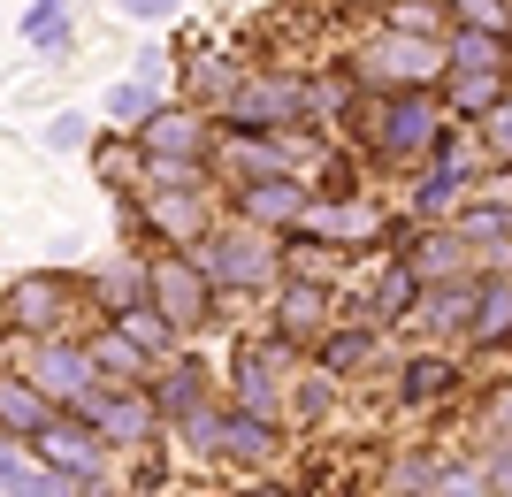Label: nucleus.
Listing matches in <instances>:
<instances>
[{"label": "nucleus", "instance_id": "obj_20", "mask_svg": "<svg viewBox=\"0 0 512 497\" xmlns=\"http://www.w3.org/2000/svg\"><path fill=\"white\" fill-rule=\"evenodd\" d=\"M375 352V329H329L321 337V375H352Z\"/></svg>", "mask_w": 512, "mask_h": 497}, {"label": "nucleus", "instance_id": "obj_33", "mask_svg": "<svg viewBox=\"0 0 512 497\" xmlns=\"http://www.w3.org/2000/svg\"><path fill=\"white\" fill-rule=\"evenodd\" d=\"M436 497H490V482H482V467H436Z\"/></svg>", "mask_w": 512, "mask_h": 497}, {"label": "nucleus", "instance_id": "obj_31", "mask_svg": "<svg viewBox=\"0 0 512 497\" xmlns=\"http://www.w3.org/2000/svg\"><path fill=\"white\" fill-rule=\"evenodd\" d=\"M451 8H459L467 31H497V39L512 31V8H505V0H451Z\"/></svg>", "mask_w": 512, "mask_h": 497}, {"label": "nucleus", "instance_id": "obj_27", "mask_svg": "<svg viewBox=\"0 0 512 497\" xmlns=\"http://www.w3.org/2000/svg\"><path fill=\"white\" fill-rule=\"evenodd\" d=\"M199 390H207V383H199V368H192V360H176L169 383H161V398H153V413H192Z\"/></svg>", "mask_w": 512, "mask_h": 497}, {"label": "nucleus", "instance_id": "obj_8", "mask_svg": "<svg viewBox=\"0 0 512 497\" xmlns=\"http://www.w3.org/2000/svg\"><path fill=\"white\" fill-rule=\"evenodd\" d=\"M31 444H39V459L54 467V475H69V482H100V436H92V429H77V421H62V413H54V421H46Z\"/></svg>", "mask_w": 512, "mask_h": 497}, {"label": "nucleus", "instance_id": "obj_17", "mask_svg": "<svg viewBox=\"0 0 512 497\" xmlns=\"http://www.w3.org/2000/svg\"><path fill=\"white\" fill-rule=\"evenodd\" d=\"M444 69H505V39H497V31H467V23H459V39L444 46Z\"/></svg>", "mask_w": 512, "mask_h": 497}, {"label": "nucleus", "instance_id": "obj_38", "mask_svg": "<svg viewBox=\"0 0 512 497\" xmlns=\"http://www.w3.org/2000/svg\"><path fill=\"white\" fill-rule=\"evenodd\" d=\"M482 482H490V497H512V444L490 459V467H482Z\"/></svg>", "mask_w": 512, "mask_h": 497}, {"label": "nucleus", "instance_id": "obj_36", "mask_svg": "<svg viewBox=\"0 0 512 497\" xmlns=\"http://www.w3.org/2000/svg\"><path fill=\"white\" fill-rule=\"evenodd\" d=\"M8 497H69V482L54 475V467H23V475L8 482Z\"/></svg>", "mask_w": 512, "mask_h": 497}, {"label": "nucleus", "instance_id": "obj_10", "mask_svg": "<svg viewBox=\"0 0 512 497\" xmlns=\"http://www.w3.org/2000/svg\"><path fill=\"white\" fill-rule=\"evenodd\" d=\"M306 199H314V192H306V184H299V176H253V184H245V215H253L260 222V230H283V222H306Z\"/></svg>", "mask_w": 512, "mask_h": 497}, {"label": "nucleus", "instance_id": "obj_13", "mask_svg": "<svg viewBox=\"0 0 512 497\" xmlns=\"http://www.w3.org/2000/svg\"><path fill=\"white\" fill-rule=\"evenodd\" d=\"M31 383H39L46 398H77V390L92 383V352H77V345H46L39 360H31Z\"/></svg>", "mask_w": 512, "mask_h": 497}, {"label": "nucleus", "instance_id": "obj_26", "mask_svg": "<svg viewBox=\"0 0 512 497\" xmlns=\"http://www.w3.org/2000/svg\"><path fill=\"white\" fill-rule=\"evenodd\" d=\"M153 100H161V92H153V85H138V77H130V85H115V92H107V123L138 130V123H146V115H153Z\"/></svg>", "mask_w": 512, "mask_h": 497}, {"label": "nucleus", "instance_id": "obj_5", "mask_svg": "<svg viewBox=\"0 0 512 497\" xmlns=\"http://www.w3.org/2000/svg\"><path fill=\"white\" fill-rule=\"evenodd\" d=\"M436 108H428V92L406 85V92H390L383 115H375V153H390V161H413V153L436 146Z\"/></svg>", "mask_w": 512, "mask_h": 497}, {"label": "nucleus", "instance_id": "obj_6", "mask_svg": "<svg viewBox=\"0 0 512 497\" xmlns=\"http://www.w3.org/2000/svg\"><path fill=\"white\" fill-rule=\"evenodd\" d=\"M360 69L375 85H428V77H444V46L436 39H413V31H383V39L360 54Z\"/></svg>", "mask_w": 512, "mask_h": 497}, {"label": "nucleus", "instance_id": "obj_40", "mask_svg": "<svg viewBox=\"0 0 512 497\" xmlns=\"http://www.w3.org/2000/svg\"><path fill=\"white\" fill-rule=\"evenodd\" d=\"M23 467H31V459H23V452H16V444H8V436H0V490H8V482H16V475H23Z\"/></svg>", "mask_w": 512, "mask_h": 497}, {"label": "nucleus", "instance_id": "obj_14", "mask_svg": "<svg viewBox=\"0 0 512 497\" xmlns=\"http://www.w3.org/2000/svg\"><path fill=\"white\" fill-rule=\"evenodd\" d=\"M276 368H283V345H253L237 360V398H245V413H268V421H276Z\"/></svg>", "mask_w": 512, "mask_h": 497}, {"label": "nucleus", "instance_id": "obj_39", "mask_svg": "<svg viewBox=\"0 0 512 497\" xmlns=\"http://www.w3.org/2000/svg\"><path fill=\"white\" fill-rule=\"evenodd\" d=\"M490 146L512 161V100H497V108H490Z\"/></svg>", "mask_w": 512, "mask_h": 497}, {"label": "nucleus", "instance_id": "obj_4", "mask_svg": "<svg viewBox=\"0 0 512 497\" xmlns=\"http://www.w3.org/2000/svg\"><path fill=\"white\" fill-rule=\"evenodd\" d=\"M146 291H153V306L169 314V329H199V322H207V299H214L207 268H199L192 253H161L146 268Z\"/></svg>", "mask_w": 512, "mask_h": 497}, {"label": "nucleus", "instance_id": "obj_19", "mask_svg": "<svg viewBox=\"0 0 512 497\" xmlns=\"http://www.w3.org/2000/svg\"><path fill=\"white\" fill-rule=\"evenodd\" d=\"M505 329H512V283H490V291H482V306H467V337L497 345Z\"/></svg>", "mask_w": 512, "mask_h": 497}, {"label": "nucleus", "instance_id": "obj_1", "mask_svg": "<svg viewBox=\"0 0 512 497\" xmlns=\"http://www.w3.org/2000/svg\"><path fill=\"white\" fill-rule=\"evenodd\" d=\"M192 444L214 459H230V467H268L276 459V421L268 413H192Z\"/></svg>", "mask_w": 512, "mask_h": 497}, {"label": "nucleus", "instance_id": "obj_35", "mask_svg": "<svg viewBox=\"0 0 512 497\" xmlns=\"http://www.w3.org/2000/svg\"><path fill=\"white\" fill-rule=\"evenodd\" d=\"M497 238H512V215H490V207H482V215L459 222V245H497Z\"/></svg>", "mask_w": 512, "mask_h": 497}, {"label": "nucleus", "instance_id": "obj_9", "mask_svg": "<svg viewBox=\"0 0 512 497\" xmlns=\"http://www.w3.org/2000/svg\"><path fill=\"white\" fill-rule=\"evenodd\" d=\"M138 146L161 153V161H199V153H207V115L199 108H176V115L153 108L146 123H138Z\"/></svg>", "mask_w": 512, "mask_h": 497}, {"label": "nucleus", "instance_id": "obj_28", "mask_svg": "<svg viewBox=\"0 0 512 497\" xmlns=\"http://www.w3.org/2000/svg\"><path fill=\"white\" fill-rule=\"evenodd\" d=\"M459 192H467V176H459V161H444V169H436V176L421 184V192H413V207H421V215H444V207H451Z\"/></svg>", "mask_w": 512, "mask_h": 497}, {"label": "nucleus", "instance_id": "obj_25", "mask_svg": "<svg viewBox=\"0 0 512 497\" xmlns=\"http://www.w3.org/2000/svg\"><path fill=\"white\" fill-rule=\"evenodd\" d=\"M413 299H421V276H413V268H390L383 291H375V322H398V314H413Z\"/></svg>", "mask_w": 512, "mask_h": 497}, {"label": "nucleus", "instance_id": "obj_24", "mask_svg": "<svg viewBox=\"0 0 512 497\" xmlns=\"http://www.w3.org/2000/svg\"><path fill=\"white\" fill-rule=\"evenodd\" d=\"M321 306H329V299H321V283H291V291H283V329H291V337H306V329H321Z\"/></svg>", "mask_w": 512, "mask_h": 497}, {"label": "nucleus", "instance_id": "obj_29", "mask_svg": "<svg viewBox=\"0 0 512 497\" xmlns=\"http://www.w3.org/2000/svg\"><path fill=\"white\" fill-rule=\"evenodd\" d=\"M390 31H413V39H436V31H444V8H428V0H390Z\"/></svg>", "mask_w": 512, "mask_h": 497}, {"label": "nucleus", "instance_id": "obj_11", "mask_svg": "<svg viewBox=\"0 0 512 497\" xmlns=\"http://www.w3.org/2000/svg\"><path fill=\"white\" fill-rule=\"evenodd\" d=\"M283 161H299V153L283 146L276 130L260 138V130H237V138H222V176H237V184H253V176H276Z\"/></svg>", "mask_w": 512, "mask_h": 497}, {"label": "nucleus", "instance_id": "obj_15", "mask_svg": "<svg viewBox=\"0 0 512 497\" xmlns=\"http://www.w3.org/2000/svg\"><path fill=\"white\" fill-rule=\"evenodd\" d=\"M62 276H23L16 283V306H8V322L16 329H54V314H62Z\"/></svg>", "mask_w": 512, "mask_h": 497}, {"label": "nucleus", "instance_id": "obj_7", "mask_svg": "<svg viewBox=\"0 0 512 497\" xmlns=\"http://www.w3.org/2000/svg\"><path fill=\"white\" fill-rule=\"evenodd\" d=\"M77 413H85L100 436H115V444H138V436L153 429V406L138 398V390H100V383H85V390H77Z\"/></svg>", "mask_w": 512, "mask_h": 497}, {"label": "nucleus", "instance_id": "obj_34", "mask_svg": "<svg viewBox=\"0 0 512 497\" xmlns=\"http://www.w3.org/2000/svg\"><path fill=\"white\" fill-rule=\"evenodd\" d=\"M153 222H161V230H176V238H192V230H199V207H192V192L153 199Z\"/></svg>", "mask_w": 512, "mask_h": 497}, {"label": "nucleus", "instance_id": "obj_22", "mask_svg": "<svg viewBox=\"0 0 512 497\" xmlns=\"http://www.w3.org/2000/svg\"><path fill=\"white\" fill-rule=\"evenodd\" d=\"M451 383H459V368H451V360H413L406 383H398V398H406V406H428V398H444Z\"/></svg>", "mask_w": 512, "mask_h": 497}, {"label": "nucleus", "instance_id": "obj_37", "mask_svg": "<svg viewBox=\"0 0 512 497\" xmlns=\"http://www.w3.org/2000/svg\"><path fill=\"white\" fill-rule=\"evenodd\" d=\"M115 16H130V23H169L176 0H115Z\"/></svg>", "mask_w": 512, "mask_h": 497}, {"label": "nucleus", "instance_id": "obj_12", "mask_svg": "<svg viewBox=\"0 0 512 497\" xmlns=\"http://www.w3.org/2000/svg\"><path fill=\"white\" fill-rule=\"evenodd\" d=\"M46 421H54V398L31 375H0V436H39Z\"/></svg>", "mask_w": 512, "mask_h": 497}, {"label": "nucleus", "instance_id": "obj_32", "mask_svg": "<svg viewBox=\"0 0 512 497\" xmlns=\"http://www.w3.org/2000/svg\"><path fill=\"white\" fill-rule=\"evenodd\" d=\"M46 146H54V153H85V146H92V123H85L77 108H62L54 123H46Z\"/></svg>", "mask_w": 512, "mask_h": 497}, {"label": "nucleus", "instance_id": "obj_30", "mask_svg": "<svg viewBox=\"0 0 512 497\" xmlns=\"http://www.w3.org/2000/svg\"><path fill=\"white\" fill-rule=\"evenodd\" d=\"M451 260H459V238H421V245H413V260H406V268H413V276H451Z\"/></svg>", "mask_w": 512, "mask_h": 497}, {"label": "nucleus", "instance_id": "obj_18", "mask_svg": "<svg viewBox=\"0 0 512 497\" xmlns=\"http://www.w3.org/2000/svg\"><path fill=\"white\" fill-rule=\"evenodd\" d=\"M115 322H123V337L138 352H169L176 345V329H169V314L161 306H115Z\"/></svg>", "mask_w": 512, "mask_h": 497}, {"label": "nucleus", "instance_id": "obj_21", "mask_svg": "<svg viewBox=\"0 0 512 497\" xmlns=\"http://www.w3.org/2000/svg\"><path fill=\"white\" fill-rule=\"evenodd\" d=\"M23 39L46 46V54L69 46V0H31V8H23Z\"/></svg>", "mask_w": 512, "mask_h": 497}, {"label": "nucleus", "instance_id": "obj_2", "mask_svg": "<svg viewBox=\"0 0 512 497\" xmlns=\"http://www.w3.org/2000/svg\"><path fill=\"white\" fill-rule=\"evenodd\" d=\"M222 123L230 130H291V123H306V85H291V77H245L222 100Z\"/></svg>", "mask_w": 512, "mask_h": 497}, {"label": "nucleus", "instance_id": "obj_16", "mask_svg": "<svg viewBox=\"0 0 512 497\" xmlns=\"http://www.w3.org/2000/svg\"><path fill=\"white\" fill-rule=\"evenodd\" d=\"M505 100V69H451V108L459 115H490Z\"/></svg>", "mask_w": 512, "mask_h": 497}, {"label": "nucleus", "instance_id": "obj_41", "mask_svg": "<svg viewBox=\"0 0 512 497\" xmlns=\"http://www.w3.org/2000/svg\"><path fill=\"white\" fill-rule=\"evenodd\" d=\"M130 77H138V85H153V92H161V54H153V46H146V54H138V69H130Z\"/></svg>", "mask_w": 512, "mask_h": 497}, {"label": "nucleus", "instance_id": "obj_23", "mask_svg": "<svg viewBox=\"0 0 512 497\" xmlns=\"http://www.w3.org/2000/svg\"><path fill=\"white\" fill-rule=\"evenodd\" d=\"M92 368H107V375H115V383H138V375H146L153 360H146V352H138V345H130L123 329H115V337H100V345H92Z\"/></svg>", "mask_w": 512, "mask_h": 497}, {"label": "nucleus", "instance_id": "obj_3", "mask_svg": "<svg viewBox=\"0 0 512 497\" xmlns=\"http://www.w3.org/2000/svg\"><path fill=\"white\" fill-rule=\"evenodd\" d=\"M276 253L283 245L268 238V230H222V238H199V268H207V283H268L276 276Z\"/></svg>", "mask_w": 512, "mask_h": 497}]
</instances>
